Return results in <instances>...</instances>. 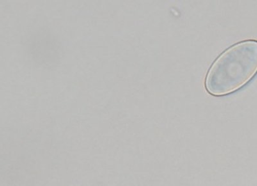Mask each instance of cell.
<instances>
[{
	"label": "cell",
	"mask_w": 257,
	"mask_h": 186,
	"mask_svg": "<svg viewBox=\"0 0 257 186\" xmlns=\"http://www.w3.org/2000/svg\"><path fill=\"white\" fill-rule=\"evenodd\" d=\"M257 74V41H240L224 50L206 73L205 87L213 96L240 90Z\"/></svg>",
	"instance_id": "6da1fadb"
}]
</instances>
